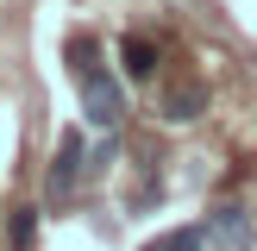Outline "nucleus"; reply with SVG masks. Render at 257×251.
I'll list each match as a JSON object with an SVG mask.
<instances>
[{
    "label": "nucleus",
    "mask_w": 257,
    "mask_h": 251,
    "mask_svg": "<svg viewBox=\"0 0 257 251\" xmlns=\"http://www.w3.org/2000/svg\"><path fill=\"white\" fill-rule=\"evenodd\" d=\"M69 75H75V94H82V119L94 126V132H119L125 126V88L119 75L100 63V44L94 38H69Z\"/></svg>",
    "instance_id": "f257e3e1"
},
{
    "label": "nucleus",
    "mask_w": 257,
    "mask_h": 251,
    "mask_svg": "<svg viewBox=\"0 0 257 251\" xmlns=\"http://www.w3.org/2000/svg\"><path fill=\"white\" fill-rule=\"evenodd\" d=\"M207 251H257V232H251V213L238 201H213L207 207Z\"/></svg>",
    "instance_id": "f03ea898"
},
{
    "label": "nucleus",
    "mask_w": 257,
    "mask_h": 251,
    "mask_svg": "<svg viewBox=\"0 0 257 251\" xmlns=\"http://www.w3.org/2000/svg\"><path fill=\"white\" fill-rule=\"evenodd\" d=\"M88 170V145H82V126H69V132L57 138V157H50V176H44V188H50V201H69L75 195V176Z\"/></svg>",
    "instance_id": "7ed1b4c3"
},
{
    "label": "nucleus",
    "mask_w": 257,
    "mask_h": 251,
    "mask_svg": "<svg viewBox=\"0 0 257 251\" xmlns=\"http://www.w3.org/2000/svg\"><path fill=\"white\" fill-rule=\"evenodd\" d=\"M207 94H213V88L201 82V75L176 82L170 94H163V119H170V126H188V119H201V113H207Z\"/></svg>",
    "instance_id": "20e7f679"
},
{
    "label": "nucleus",
    "mask_w": 257,
    "mask_h": 251,
    "mask_svg": "<svg viewBox=\"0 0 257 251\" xmlns=\"http://www.w3.org/2000/svg\"><path fill=\"white\" fill-rule=\"evenodd\" d=\"M157 63H163L157 38H145V32H125V38H119V69L132 75V82H151V75H157Z\"/></svg>",
    "instance_id": "39448f33"
},
{
    "label": "nucleus",
    "mask_w": 257,
    "mask_h": 251,
    "mask_svg": "<svg viewBox=\"0 0 257 251\" xmlns=\"http://www.w3.org/2000/svg\"><path fill=\"white\" fill-rule=\"evenodd\" d=\"M7 245L13 251H32L38 245V207H13L7 213Z\"/></svg>",
    "instance_id": "423d86ee"
},
{
    "label": "nucleus",
    "mask_w": 257,
    "mask_h": 251,
    "mask_svg": "<svg viewBox=\"0 0 257 251\" xmlns=\"http://www.w3.org/2000/svg\"><path fill=\"white\" fill-rule=\"evenodd\" d=\"M145 251H207V226H176V232L151 238Z\"/></svg>",
    "instance_id": "0eeeda50"
},
{
    "label": "nucleus",
    "mask_w": 257,
    "mask_h": 251,
    "mask_svg": "<svg viewBox=\"0 0 257 251\" xmlns=\"http://www.w3.org/2000/svg\"><path fill=\"white\" fill-rule=\"evenodd\" d=\"M113 157H119V145H113V132H107L94 151H88V176H107V170H113Z\"/></svg>",
    "instance_id": "6e6552de"
}]
</instances>
